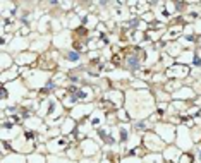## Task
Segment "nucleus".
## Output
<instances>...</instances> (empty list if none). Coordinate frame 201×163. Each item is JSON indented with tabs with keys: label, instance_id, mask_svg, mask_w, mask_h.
<instances>
[{
	"label": "nucleus",
	"instance_id": "nucleus-3",
	"mask_svg": "<svg viewBox=\"0 0 201 163\" xmlns=\"http://www.w3.org/2000/svg\"><path fill=\"white\" fill-rule=\"evenodd\" d=\"M198 158H199V161H201V148H198Z\"/></svg>",
	"mask_w": 201,
	"mask_h": 163
},
{
	"label": "nucleus",
	"instance_id": "nucleus-2",
	"mask_svg": "<svg viewBox=\"0 0 201 163\" xmlns=\"http://www.w3.org/2000/svg\"><path fill=\"white\" fill-rule=\"evenodd\" d=\"M129 139V131H127L126 127H120V141L126 142Z\"/></svg>",
	"mask_w": 201,
	"mask_h": 163
},
{
	"label": "nucleus",
	"instance_id": "nucleus-1",
	"mask_svg": "<svg viewBox=\"0 0 201 163\" xmlns=\"http://www.w3.org/2000/svg\"><path fill=\"white\" fill-rule=\"evenodd\" d=\"M65 58L71 60V62H76V60H79L81 58V53L79 52H67L65 53Z\"/></svg>",
	"mask_w": 201,
	"mask_h": 163
}]
</instances>
